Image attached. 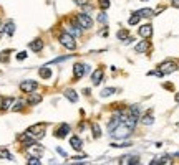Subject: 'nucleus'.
I'll use <instances>...</instances> for the list:
<instances>
[{
  "instance_id": "nucleus-1",
  "label": "nucleus",
  "mask_w": 179,
  "mask_h": 165,
  "mask_svg": "<svg viewBox=\"0 0 179 165\" xmlns=\"http://www.w3.org/2000/svg\"><path fill=\"white\" fill-rule=\"evenodd\" d=\"M45 129H47V124H35V126L28 127L25 134H28L32 139L38 140V139H42L43 135H45Z\"/></svg>"
},
{
  "instance_id": "nucleus-2",
  "label": "nucleus",
  "mask_w": 179,
  "mask_h": 165,
  "mask_svg": "<svg viewBox=\"0 0 179 165\" xmlns=\"http://www.w3.org/2000/svg\"><path fill=\"white\" fill-rule=\"evenodd\" d=\"M58 40H60V43L65 46L66 50H75V48H76V41H75V38L71 37L70 33H61L58 37Z\"/></svg>"
},
{
  "instance_id": "nucleus-3",
  "label": "nucleus",
  "mask_w": 179,
  "mask_h": 165,
  "mask_svg": "<svg viewBox=\"0 0 179 165\" xmlns=\"http://www.w3.org/2000/svg\"><path fill=\"white\" fill-rule=\"evenodd\" d=\"M131 132H133V129H129L128 126H124L123 122H119V126H118V127L111 132V135H114L116 139H126Z\"/></svg>"
},
{
  "instance_id": "nucleus-4",
  "label": "nucleus",
  "mask_w": 179,
  "mask_h": 165,
  "mask_svg": "<svg viewBox=\"0 0 179 165\" xmlns=\"http://www.w3.org/2000/svg\"><path fill=\"white\" fill-rule=\"evenodd\" d=\"M76 22H78V25L82 27V30H90V28L93 27V20H91V17L86 15V13H78Z\"/></svg>"
},
{
  "instance_id": "nucleus-5",
  "label": "nucleus",
  "mask_w": 179,
  "mask_h": 165,
  "mask_svg": "<svg viewBox=\"0 0 179 165\" xmlns=\"http://www.w3.org/2000/svg\"><path fill=\"white\" fill-rule=\"evenodd\" d=\"M88 71H90V66H86V64H83V63H76L73 66V76H75V79L83 78L85 73H88Z\"/></svg>"
},
{
  "instance_id": "nucleus-6",
  "label": "nucleus",
  "mask_w": 179,
  "mask_h": 165,
  "mask_svg": "<svg viewBox=\"0 0 179 165\" xmlns=\"http://www.w3.org/2000/svg\"><path fill=\"white\" fill-rule=\"evenodd\" d=\"M159 74L161 76H164V74H171L172 71H176V63H172V61H164L163 64H159Z\"/></svg>"
},
{
  "instance_id": "nucleus-7",
  "label": "nucleus",
  "mask_w": 179,
  "mask_h": 165,
  "mask_svg": "<svg viewBox=\"0 0 179 165\" xmlns=\"http://www.w3.org/2000/svg\"><path fill=\"white\" fill-rule=\"evenodd\" d=\"M20 89L24 92H27V94H30V92H33L37 89V82L35 81H24L20 84Z\"/></svg>"
},
{
  "instance_id": "nucleus-8",
  "label": "nucleus",
  "mask_w": 179,
  "mask_h": 165,
  "mask_svg": "<svg viewBox=\"0 0 179 165\" xmlns=\"http://www.w3.org/2000/svg\"><path fill=\"white\" fill-rule=\"evenodd\" d=\"M138 33H140V37H143V38H151L153 37V27L151 25H143Z\"/></svg>"
},
{
  "instance_id": "nucleus-9",
  "label": "nucleus",
  "mask_w": 179,
  "mask_h": 165,
  "mask_svg": "<svg viewBox=\"0 0 179 165\" xmlns=\"http://www.w3.org/2000/svg\"><path fill=\"white\" fill-rule=\"evenodd\" d=\"M68 132H70V126H68V124H61V126L55 131V135H56V137H60V139H63V137H66Z\"/></svg>"
},
{
  "instance_id": "nucleus-10",
  "label": "nucleus",
  "mask_w": 179,
  "mask_h": 165,
  "mask_svg": "<svg viewBox=\"0 0 179 165\" xmlns=\"http://www.w3.org/2000/svg\"><path fill=\"white\" fill-rule=\"evenodd\" d=\"M30 50H32V51H35V53L42 51V50H43V40H40V38L33 40L32 43H30Z\"/></svg>"
},
{
  "instance_id": "nucleus-11",
  "label": "nucleus",
  "mask_w": 179,
  "mask_h": 165,
  "mask_svg": "<svg viewBox=\"0 0 179 165\" xmlns=\"http://www.w3.org/2000/svg\"><path fill=\"white\" fill-rule=\"evenodd\" d=\"M101 79H103V69H96V71L91 74V82H93L95 86H98L101 82Z\"/></svg>"
},
{
  "instance_id": "nucleus-12",
  "label": "nucleus",
  "mask_w": 179,
  "mask_h": 165,
  "mask_svg": "<svg viewBox=\"0 0 179 165\" xmlns=\"http://www.w3.org/2000/svg\"><path fill=\"white\" fill-rule=\"evenodd\" d=\"M28 150H30V154H33L35 157H40V155L43 154V149L40 145H37L35 142H33L32 145H28Z\"/></svg>"
},
{
  "instance_id": "nucleus-13",
  "label": "nucleus",
  "mask_w": 179,
  "mask_h": 165,
  "mask_svg": "<svg viewBox=\"0 0 179 165\" xmlns=\"http://www.w3.org/2000/svg\"><path fill=\"white\" fill-rule=\"evenodd\" d=\"M2 28H3V32L7 33L8 37H12V35H13V32H15V23H13L12 20H10V22H7V23H5V25H3Z\"/></svg>"
},
{
  "instance_id": "nucleus-14",
  "label": "nucleus",
  "mask_w": 179,
  "mask_h": 165,
  "mask_svg": "<svg viewBox=\"0 0 179 165\" xmlns=\"http://www.w3.org/2000/svg\"><path fill=\"white\" fill-rule=\"evenodd\" d=\"M70 144H71V147H73V149L75 150H82V139H80L78 137V135H73V137L70 139Z\"/></svg>"
},
{
  "instance_id": "nucleus-15",
  "label": "nucleus",
  "mask_w": 179,
  "mask_h": 165,
  "mask_svg": "<svg viewBox=\"0 0 179 165\" xmlns=\"http://www.w3.org/2000/svg\"><path fill=\"white\" fill-rule=\"evenodd\" d=\"M149 41H141V43H138L136 46H134V50L138 51V53H146L148 50H149Z\"/></svg>"
},
{
  "instance_id": "nucleus-16",
  "label": "nucleus",
  "mask_w": 179,
  "mask_h": 165,
  "mask_svg": "<svg viewBox=\"0 0 179 165\" xmlns=\"http://www.w3.org/2000/svg\"><path fill=\"white\" fill-rule=\"evenodd\" d=\"M40 101H42V94H33V92H30V96H28V104L30 106H35V104H38Z\"/></svg>"
},
{
  "instance_id": "nucleus-17",
  "label": "nucleus",
  "mask_w": 179,
  "mask_h": 165,
  "mask_svg": "<svg viewBox=\"0 0 179 165\" xmlns=\"http://www.w3.org/2000/svg\"><path fill=\"white\" fill-rule=\"evenodd\" d=\"M65 98L68 99V101H71V102H76L78 101V94L75 92L73 89H66L65 91Z\"/></svg>"
},
{
  "instance_id": "nucleus-18",
  "label": "nucleus",
  "mask_w": 179,
  "mask_h": 165,
  "mask_svg": "<svg viewBox=\"0 0 179 165\" xmlns=\"http://www.w3.org/2000/svg\"><path fill=\"white\" fill-rule=\"evenodd\" d=\"M40 78H43V79H48L50 76H51V69L48 66H43V68H40Z\"/></svg>"
},
{
  "instance_id": "nucleus-19",
  "label": "nucleus",
  "mask_w": 179,
  "mask_h": 165,
  "mask_svg": "<svg viewBox=\"0 0 179 165\" xmlns=\"http://www.w3.org/2000/svg\"><path fill=\"white\" fill-rule=\"evenodd\" d=\"M121 163H140V158L136 155H129V157H123Z\"/></svg>"
},
{
  "instance_id": "nucleus-20",
  "label": "nucleus",
  "mask_w": 179,
  "mask_h": 165,
  "mask_svg": "<svg viewBox=\"0 0 179 165\" xmlns=\"http://www.w3.org/2000/svg\"><path fill=\"white\" fill-rule=\"evenodd\" d=\"M136 13L140 15V17H146V18H148V17H153L154 15V12L151 8H143V10H138Z\"/></svg>"
},
{
  "instance_id": "nucleus-21",
  "label": "nucleus",
  "mask_w": 179,
  "mask_h": 165,
  "mask_svg": "<svg viewBox=\"0 0 179 165\" xmlns=\"http://www.w3.org/2000/svg\"><path fill=\"white\" fill-rule=\"evenodd\" d=\"M91 131H93V137H95V139H98V137L101 135V129H100V126H98L96 122L91 124Z\"/></svg>"
},
{
  "instance_id": "nucleus-22",
  "label": "nucleus",
  "mask_w": 179,
  "mask_h": 165,
  "mask_svg": "<svg viewBox=\"0 0 179 165\" xmlns=\"http://www.w3.org/2000/svg\"><path fill=\"white\" fill-rule=\"evenodd\" d=\"M100 94H101V98H109L111 94H116V89H114V88H106V89H103Z\"/></svg>"
},
{
  "instance_id": "nucleus-23",
  "label": "nucleus",
  "mask_w": 179,
  "mask_h": 165,
  "mask_svg": "<svg viewBox=\"0 0 179 165\" xmlns=\"http://www.w3.org/2000/svg\"><path fill=\"white\" fill-rule=\"evenodd\" d=\"M10 50H5V51H2L0 53V63H5V61H8V55H10Z\"/></svg>"
},
{
  "instance_id": "nucleus-24",
  "label": "nucleus",
  "mask_w": 179,
  "mask_h": 165,
  "mask_svg": "<svg viewBox=\"0 0 179 165\" xmlns=\"http://www.w3.org/2000/svg\"><path fill=\"white\" fill-rule=\"evenodd\" d=\"M128 35H129V30H119L118 32V40H128Z\"/></svg>"
},
{
  "instance_id": "nucleus-25",
  "label": "nucleus",
  "mask_w": 179,
  "mask_h": 165,
  "mask_svg": "<svg viewBox=\"0 0 179 165\" xmlns=\"http://www.w3.org/2000/svg\"><path fill=\"white\" fill-rule=\"evenodd\" d=\"M0 158H7V160H12V155H10V152H8V150L0 149Z\"/></svg>"
},
{
  "instance_id": "nucleus-26",
  "label": "nucleus",
  "mask_w": 179,
  "mask_h": 165,
  "mask_svg": "<svg viewBox=\"0 0 179 165\" xmlns=\"http://www.w3.org/2000/svg\"><path fill=\"white\" fill-rule=\"evenodd\" d=\"M140 18H141V17H140V15H138V13H133V17H131V18L128 20V23H129V25L133 27V25H136V23H138V22H140Z\"/></svg>"
},
{
  "instance_id": "nucleus-27",
  "label": "nucleus",
  "mask_w": 179,
  "mask_h": 165,
  "mask_svg": "<svg viewBox=\"0 0 179 165\" xmlns=\"http://www.w3.org/2000/svg\"><path fill=\"white\" fill-rule=\"evenodd\" d=\"M13 104V99L12 98H8V99H3V102H2V109H8L10 106Z\"/></svg>"
},
{
  "instance_id": "nucleus-28",
  "label": "nucleus",
  "mask_w": 179,
  "mask_h": 165,
  "mask_svg": "<svg viewBox=\"0 0 179 165\" xmlns=\"http://www.w3.org/2000/svg\"><path fill=\"white\" fill-rule=\"evenodd\" d=\"M98 5H100L101 10H106L109 8V0H98Z\"/></svg>"
},
{
  "instance_id": "nucleus-29",
  "label": "nucleus",
  "mask_w": 179,
  "mask_h": 165,
  "mask_svg": "<svg viewBox=\"0 0 179 165\" xmlns=\"http://www.w3.org/2000/svg\"><path fill=\"white\" fill-rule=\"evenodd\" d=\"M153 116H151V112H149V114H146V116H144L143 117V124H146V126H149V124H153Z\"/></svg>"
},
{
  "instance_id": "nucleus-30",
  "label": "nucleus",
  "mask_w": 179,
  "mask_h": 165,
  "mask_svg": "<svg viewBox=\"0 0 179 165\" xmlns=\"http://www.w3.org/2000/svg\"><path fill=\"white\" fill-rule=\"evenodd\" d=\"M24 106H25V102H24V101H17V102L13 104L12 111H22V109H24Z\"/></svg>"
},
{
  "instance_id": "nucleus-31",
  "label": "nucleus",
  "mask_w": 179,
  "mask_h": 165,
  "mask_svg": "<svg viewBox=\"0 0 179 165\" xmlns=\"http://www.w3.org/2000/svg\"><path fill=\"white\" fill-rule=\"evenodd\" d=\"M106 13H105V12H101V13L100 15H98V22H100V23H106Z\"/></svg>"
},
{
  "instance_id": "nucleus-32",
  "label": "nucleus",
  "mask_w": 179,
  "mask_h": 165,
  "mask_svg": "<svg viewBox=\"0 0 179 165\" xmlns=\"http://www.w3.org/2000/svg\"><path fill=\"white\" fill-rule=\"evenodd\" d=\"M28 163L30 165H40V160H38V157H30L28 158Z\"/></svg>"
},
{
  "instance_id": "nucleus-33",
  "label": "nucleus",
  "mask_w": 179,
  "mask_h": 165,
  "mask_svg": "<svg viewBox=\"0 0 179 165\" xmlns=\"http://www.w3.org/2000/svg\"><path fill=\"white\" fill-rule=\"evenodd\" d=\"M76 5H80V7H85V5H88V0H73Z\"/></svg>"
},
{
  "instance_id": "nucleus-34",
  "label": "nucleus",
  "mask_w": 179,
  "mask_h": 165,
  "mask_svg": "<svg viewBox=\"0 0 179 165\" xmlns=\"http://www.w3.org/2000/svg\"><path fill=\"white\" fill-rule=\"evenodd\" d=\"M25 58H27V53L25 51H20L18 55H17V60H25Z\"/></svg>"
},
{
  "instance_id": "nucleus-35",
  "label": "nucleus",
  "mask_w": 179,
  "mask_h": 165,
  "mask_svg": "<svg viewBox=\"0 0 179 165\" xmlns=\"http://www.w3.org/2000/svg\"><path fill=\"white\" fill-rule=\"evenodd\" d=\"M172 5H174L176 8H179V0H172Z\"/></svg>"
},
{
  "instance_id": "nucleus-36",
  "label": "nucleus",
  "mask_w": 179,
  "mask_h": 165,
  "mask_svg": "<svg viewBox=\"0 0 179 165\" xmlns=\"http://www.w3.org/2000/svg\"><path fill=\"white\" fill-rule=\"evenodd\" d=\"M2 102H3V98L0 96V109H2Z\"/></svg>"
},
{
  "instance_id": "nucleus-37",
  "label": "nucleus",
  "mask_w": 179,
  "mask_h": 165,
  "mask_svg": "<svg viewBox=\"0 0 179 165\" xmlns=\"http://www.w3.org/2000/svg\"><path fill=\"white\" fill-rule=\"evenodd\" d=\"M144 2H146V0H144Z\"/></svg>"
}]
</instances>
